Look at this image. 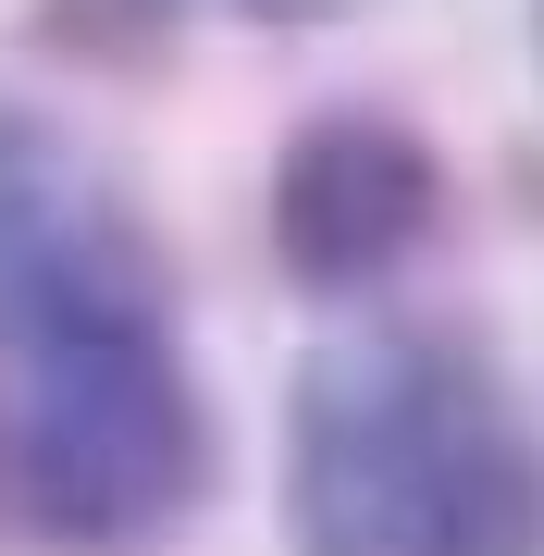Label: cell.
Listing matches in <instances>:
<instances>
[{"label": "cell", "instance_id": "1", "mask_svg": "<svg viewBox=\"0 0 544 556\" xmlns=\"http://www.w3.org/2000/svg\"><path fill=\"white\" fill-rule=\"evenodd\" d=\"M298 556H544V433L458 334L322 346L284 396Z\"/></svg>", "mask_w": 544, "mask_h": 556}, {"label": "cell", "instance_id": "2", "mask_svg": "<svg viewBox=\"0 0 544 556\" xmlns=\"http://www.w3.org/2000/svg\"><path fill=\"white\" fill-rule=\"evenodd\" d=\"M211 396L174 346V298L0 309V532L38 556H149L211 495Z\"/></svg>", "mask_w": 544, "mask_h": 556}, {"label": "cell", "instance_id": "3", "mask_svg": "<svg viewBox=\"0 0 544 556\" xmlns=\"http://www.w3.org/2000/svg\"><path fill=\"white\" fill-rule=\"evenodd\" d=\"M273 260L284 285H309V298H359V285H396L408 260L433 248L445 223V161L421 124L346 100V112H309L298 137L273 149Z\"/></svg>", "mask_w": 544, "mask_h": 556}, {"label": "cell", "instance_id": "4", "mask_svg": "<svg viewBox=\"0 0 544 556\" xmlns=\"http://www.w3.org/2000/svg\"><path fill=\"white\" fill-rule=\"evenodd\" d=\"M162 285L124 186L87 161V137H62L50 112L0 100V309L38 298H137Z\"/></svg>", "mask_w": 544, "mask_h": 556}]
</instances>
